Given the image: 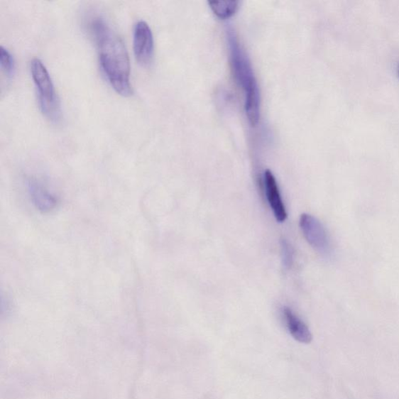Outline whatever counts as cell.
Here are the masks:
<instances>
[{
    "mask_svg": "<svg viewBox=\"0 0 399 399\" xmlns=\"http://www.w3.org/2000/svg\"><path fill=\"white\" fill-rule=\"evenodd\" d=\"M264 177L267 198L270 209L273 210L276 220L279 222H284L287 219V212L274 175L270 170H267Z\"/></svg>",
    "mask_w": 399,
    "mask_h": 399,
    "instance_id": "7",
    "label": "cell"
},
{
    "mask_svg": "<svg viewBox=\"0 0 399 399\" xmlns=\"http://www.w3.org/2000/svg\"><path fill=\"white\" fill-rule=\"evenodd\" d=\"M0 65L8 77L13 76L15 71L13 57L3 45L0 47Z\"/></svg>",
    "mask_w": 399,
    "mask_h": 399,
    "instance_id": "10",
    "label": "cell"
},
{
    "mask_svg": "<svg viewBox=\"0 0 399 399\" xmlns=\"http://www.w3.org/2000/svg\"><path fill=\"white\" fill-rule=\"evenodd\" d=\"M283 314L287 329H288L294 339L300 343H305V344H308L312 341V334H311L307 325L290 307H285L283 310Z\"/></svg>",
    "mask_w": 399,
    "mask_h": 399,
    "instance_id": "8",
    "label": "cell"
},
{
    "mask_svg": "<svg viewBox=\"0 0 399 399\" xmlns=\"http://www.w3.org/2000/svg\"><path fill=\"white\" fill-rule=\"evenodd\" d=\"M300 226L306 241L314 249L322 253L328 252L329 239L320 221L313 215L302 214L300 219Z\"/></svg>",
    "mask_w": 399,
    "mask_h": 399,
    "instance_id": "5",
    "label": "cell"
},
{
    "mask_svg": "<svg viewBox=\"0 0 399 399\" xmlns=\"http://www.w3.org/2000/svg\"><path fill=\"white\" fill-rule=\"evenodd\" d=\"M28 191L31 202L36 209L43 212H49L57 206L58 199L55 198L41 182L30 178L27 182Z\"/></svg>",
    "mask_w": 399,
    "mask_h": 399,
    "instance_id": "6",
    "label": "cell"
},
{
    "mask_svg": "<svg viewBox=\"0 0 399 399\" xmlns=\"http://www.w3.org/2000/svg\"><path fill=\"white\" fill-rule=\"evenodd\" d=\"M209 4L214 13L217 17L226 20L236 13L239 3L236 1H212Z\"/></svg>",
    "mask_w": 399,
    "mask_h": 399,
    "instance_id": "9",
    "label": "cell"
},
{
    "mask_svg": "<svg viewBox=\"0 0 399 399\" xmlns=\"http://www.w3.org/2000/svg\"><path fill=\"white\" fill-rule=\"evenodd\" d=\"M89 29L97 47L100 65L109 83L124 97L133 94L131 84V65L129 53L123 40L101 16H94Z\"/></svg>",
    "mask_w": 399,
    "mask_h": 399,
    "instance_id": "1",
    "label": "cell"
},
{
    "mask_svg": "<svg viewBox=\"0 0 399 399\" xmlns=\"http://www.w3.org/2000/svg\"><path fill=\"white\" fill-rule=\"evenodd\" d=\"M283 265L286 270L291 268L293 264V249L291 244L285 239H281Z\"/></svg>",
    "mask_w": 399,
    "mask_h": 399,
    "instance_id": "11",
    "label": "cell"
},
{
    "mask_svg": "<svg viewBox=\"0 0 399 399\" xmlns=\"http://www.w3.org/2000/svg\"><path fill=\"white\" fill-rule=\"evenodd\" d=\"M231 65L236 83L244 92L245 111L252 126L260 118V92L251 61L233 31H229Z\"/></svg>",
    "mask_w": 399,
    "mask_h": 399,
    "instance_id": "2",
    "label": "cell"
},
{
    "mask_svg": "<svg viewBox=\"0 0 399 399\" xmlns=\"http://www.w3.org/2000/svg\"><path fill=\"white\" fill-rule=\"evenodd\" d=\"M154 37L146 21H139L133 28V53L136 60L143 67L150 65L154 57Z\"/></svg>",
    "mask_w": 399,
    "mask_h": 399,
    "instance_id": "4",
    "label": "cell"
},
{
    "mask_svg": "<svg viewBox=\"0 0 399 399\" xmlns=\"http://www.w3.org/2000/svg\"><path fill=\"white\" fill-rule=\"evenodd\" d=\"M31 74L37 89L40 110L52 123H60V103L49 71L41 60L35 58L31 62Z\"/></svg>",
    "mask_w": 399,
    "mask_h": 399,
    "instance_id": "3",
    "label": "cell"
},
{
    "mask_svg": "<svg viewBox=\"0 0 399 399\" xmlns=\"http://www.w3.org/2000/svg\"><path fill=\"white\" fill-rule=\"evenodd\" d=\"M398 75H399V63H398Z\"/></svg>",
    "mask_w": 399,
    "mask_h": 399,
    "instance_id": "12",
    "label": "cell"
}]
</instances>
